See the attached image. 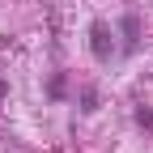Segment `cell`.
Segmentation results:
<instances>
[{"instance_id": "cell-1", "label": "cell", "mask_w": 153, "mask_h": 153, "mask_svg": "<svg viewBox=\"0 0 153 153\" xmlns=\"http://www.w3.org/2000/svg\"><path fill=\"white\" fill-rule=\"evenodd\" d=\"M89 51H94V60H98V64H106L111 55H115V43H111V30H106L102 22H94V26H89Z\"/></svg>"}, {"instance_id": "cell-2", "label": "cell", "mask_w": 153, "mask_h": 153, "mask_svg": "<svg viewBox=\"0 0 153 153\" xmlns=\"http://www.w3.org/2000/svg\"><path fill=\"white\" fill-rule=\"evenodd\" d=\"M81 111H98V94H94V89L81 94Z\"/></svg>"}, {"instance_id": "cell-3", "label": "cell", "mask_w": 153, "mask_h": 153, "mask_svg": "<svg viewBox=\"0 0 153 153\" xmlns=\"http://www.w3.org/2000/svg\"><path fill=\"white\" fill-rule=\"evenodd\" d=\"M136 123H140V128H153V111H149V106H136Z\"/></svg>"}, {"instance_id": "cell-4", "label": "cell", "mask_w": 153, "mask_h": 153, "mask_svg": "<svg viewBox=\"0 0 153 153\" xmlns=\"http://www.w3.org/2000/svg\"><path fill=\"white\" fill-rule=\"evenodd\" d=\"M0 98H4V81H0Z\"/></svg>"}]
</instances>
